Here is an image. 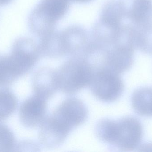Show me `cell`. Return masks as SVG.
Here are the masks:
<instances>
[{"instance_id":"5b68a950","label":"cell","mask_w":152,"mask_h":152,"mask_svg":"<svg viewBox=\"0 0 152 152\" xmlns=\"http://www.w3.org/2000/svg\"><path fill=\"white\" fill-rule=\"evenodd\" d=\"M50 115L60 128L70 133L86 122L88 111L83 101L70 97L62 101Z\"/></svg>"},{"instance_id":"277c9868","label":"cell","mask_w":152,"mask_h":152,"mask_svg":"<svg viewBox=\"0 0 152 152\" xmlns=\"http://www.w3.org/2000/svg\"><path fill=\"white\" fill-rule=\"evenodd\" d=\"M89 87L92 95L104 103L116 101L124 90V84L120 74L103 68L94 70Z\"/></svg>"},{"instance_id":"7c38bea8","label":"cell","mask_w":152,"mask_h":152,"mask_svg":"<svg viewBox=\"0 0 152 152\" xmlns=\"http://www.w3.org/2000/svg\"><path fill=\"white\" fill-rule=\"evenodd\" d=\"M8 59V57L0 58V84L8 81L16 76Z\"/></svg>"},{"instance_id":"4fadbf2b","label":"cell","mask_w":152,"mask_h":152,"mask_svg":"<svg viewBox=\"0 0 152 152\" xmlns=\"http://www.w3.org/2000/svg\"><path fill=\"white\" fill-rule=\"evenodd\" d=\"M13 136L9 130L5 127L0 126V151L7 150L13 144Z\"/></svg>"},{"instance_id":"8992f818","label":"cell","mask_w":152,"mask_h":152,"mask_svg":"<svg viewBox=\"0 0 152 152\" xmlns=\"http://www.w3.org/2000/svg\"><path fill=\"white\" fill-rule=\"evenodd\" d=\"M126 23L133 26L152 24V0H119Z\"/></svg>"},{"instance_id":"52a82bcc","label":"cell","mask_w":152,"mask_h":152,"mask_svg":"<svg viewBox=\"0 0 152 152\" xmlns=\"http://www.w3.org/2000/svg\"><path fill=\"white\" fill-rule=\"evenodd\" d=\"M36 96L46 100L52 98L59 90L57 71L46 67L37 73L34 82Z\"/></svg>"},{"instance_id":"5bb4252c","label":"cell","mask_w":152,"mask_h":152,"mask_svg":"<svg viewBox=\"0 0 152 152\" xmlns=\"http://www.w3.org/2000/svg\"><path fill=\"white\" fill-rule=\"evenodd\" d=\"M12 0H0V6H4L10 3Z\"/></svg>"},{"instance_id":"8fae6325","label":"cell","mask_w":152,"mask_h":152,"mask_svg":"<svg viewBox=\"0 0 152 152\" xmlns=\"http://www.w3.org/2000/svg\"><path fill=\"white\" fill-rule=\"evenodd\" d=\"M16 101L14 96L7 92H0V118L10 115L15 109Z\"/></svg>"},{"instance_id":"7a4b0ae2","label":"cell","mask_w":152,"mask_h":152,"mask_svg":"<svg viewBox=\"0 0 152 152\" xmlns=\"http://www.w3.org/2000/svg\"><path fill=\"white\" fill-rule=\"evenodd\" d=\"M70 2L69 0H41L29 16L31 32L40 38L55 31L58 22L68 12Z\"/></svg>"},{"instance_id":"30bf717a","label":"cell","mask_w":152,"mask_h":152,"mask_svg":"<svg viewBox=\"0 0 152 152\" xmlns=\"http://www.w3.org/2000/svg\"><path fill=\"white\" fill-rule=\"evenodd\" d=\"M131 104L137 114L152 117V88L142 87L136 90L132 96Z\"/></svg>"},{"instance_id":"ba28073f","label":"cell","mask_w":152,"mask_h":152,"mask_svg":"<svg viewBox=\"0 0 152 152\" xmlns=\"http://www.w3.org/2000/svg\"><path fill=\"white\" fill-rule=\"evenodd\" d=\"M47 112V100L36 95L26 100L21 109V115L25 123L31 127L42 122L46 117Z\"/></svg>"},{"instance_id":"9a60e30c","label":"cell","mask_w":152,"mask_h":152,"mask_svg":"<svg viewBox=\"0 0 152 152\" xmlns=\"http://www.w3.org/2000/svg\"><path fill=\"white\" fill-rule=\"evenodd\" d=\"M72 2H77V3H85L90 2L92 0H69Z\"/></svg>"},{"instance_id":"3957f363","label":"cell","mask_w":152,"mask_h":152,"mask_svg":"<svg viewBox=\"0 0 152 152\" xmlns=\"http://www.w3.org/2000/svg\"><path fill=\"white\" fill-rule=\"evenodd\" d=\"M57 72L59 90L66 95H73L89 86L94 68L83 57L73 56L61 66Z\"/></svg>"},{"instance_id":"6da1fadb","label":"cell","mask_w":152,"mask_h":152,"mask_svg":"<svg viewBox=\"0 0 152 152\" xmlns=\"http://www.w3.org/2000/svg\"><path fill=\"white\" fill-rule=\"evenodd\" d=\"M95 132L98 138L111 148L131 151L140 144L143 129L137 118L125 116L116 121L109 118L101 119L95 126Z\"/></svg>"},{"instance_id":"9c48e42d","label":"cell","mask_w":152,"mask_h":152,"mask_svg":"<svg viewBox=\"0 0 152 152\" xmlns=\"http://www.w3.org/2000/svg\"><path fill=\"white\" fill-rule=\"evenodd\" d=\"M129 25L132 41L135 49L152 55V24L138 26Z\"/></svg>"}]
</instances>
